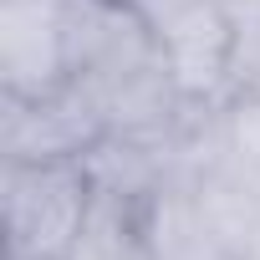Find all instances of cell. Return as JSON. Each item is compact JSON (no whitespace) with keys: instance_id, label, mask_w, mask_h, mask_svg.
I'll use <instances>...</instances> for the list:
<instances>
[{"instance_id":"6da1fadb","label":"cell","mask_w":260,"mask_h":260,"mask_svg":"<svg viewBox=\"0 0 260 260\" xmlns=\"http://www.w3.org/2000/svg\"><path fill=\"white\" fill-rule=\"evenodd\" d=\"M97 179L87 158H0L6 260H67L92 209Z\"/></svg>"},{"instance_id":"7a4b0ae2","label":"cell","mask_w":260,"mask_h":260,"mask_svg":"<svg viewBox=\"0 0 260 260\" xmlns=\"http://www.w3.org/2000/svg\"><path fill=\"white\" fill-rule=\"evenodd\" d=\"M158 61L174 77L189 117L214 112L240 92V26L219 0H189L153 26Z\"/></svg>"},{"instance_id":"3957f363","label":"cell","mask_w":260,"mask_h":260,"mask_svg":"<svg viewBox=\"0 0 260 260\" xmlns=\"http://www.w3.org/2000/svg\"><path fill=\"white\" fill-rule=\"evenodd\" d=\"M102 138L107 122L87 82L51 97H0V158H87Z\"/></svg>"},{"instance_id":"277c9868","label":"cell","mask_w":260,"mask_h":260,"mask_svg":"<svg viewBox=\"0 0 260 260\" xmlns=\"http://www.w3.org/2000/svg\"><path fill=\"white\" fill-rule=\"evenodd\" d=\"M67 82V0H0V97H51Z\"/></svg>"},{"instance_id":"5b68a950","label":"cell","mask_w":260,"mask_h":260,"mask_svg":"<svg viewBox=\"0 0 260 260\" xmlns=\"http://www.w3.org/2000/svg\"><path fill=\"white\" fill-rule=\"evenodd\" d=\"M143 240L148 260H245L240 245L214 219V209L204 204L199 184L179 164L143 199Z\"/></svg>"},{"instance_id":"8992f818","label":"cell","mask_w":260,"mask_h":260,"mask_svg":"<svg viewBox=\"0 0 260 260\" xmlns=\"http://www.w3.org/2000/svg\"><path fill=\"white\" fill-rule=\"evenodd\" d=\"M67 260H148V240H143V199L97 184L92 209H87V219H82L77 245H72Z\"/></svg>"},{"instance_id":"52a82bcc","label":"cell","mask_w":260,"mask_h":260,"mask_svg":"<svg viewBox=\"0 0 260 260\" xmlns=\"http://www.w3.org/2000/svg\"><path fill=\"white\" fill-rule=\"evenodd\" d=\"M219 6L235 16V26H240V77H245V67H250V56L260 51V0H219Z\"/></svg>"},{"instance_id":"ba28073f","label":"cell","mask_w":260,"mask_h":260,"mask_svg":"<svg viewBox=\"0 0 260 260\" xmlns=\"http://www.w3.org/2000/svg\"><path fill=\"white\" fill-rule=\"evenodd\" d=\"M122 6H133V11H138L148 26H158L164 16H174L179 6H189V0H122Z\"/></svg>"}]
</instances>
